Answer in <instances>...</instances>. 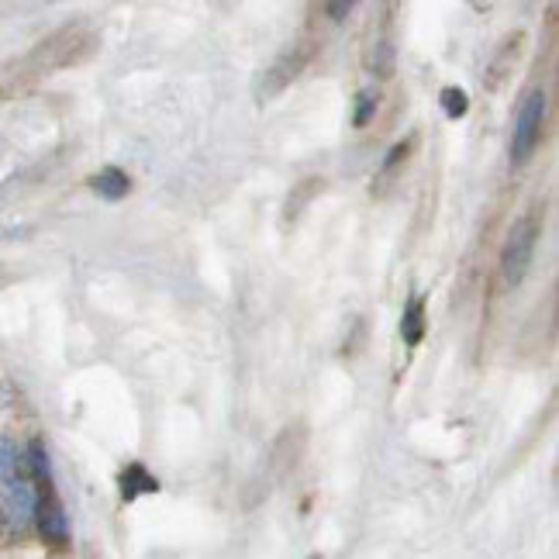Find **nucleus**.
I'll list each match as a JSON object with an SVG mask.
<instances>
[{"instance_id":"f257e3e1","label":"nucleus","mask_w":559,"mask_h":559,"mask_svg":"<svg viewBox=\"0 0 559 559\" xmlns=\"http://www.w3.org/2000/svg\"><path fill=\"white\" fill-rule=\"evenodd\" d=\"M546 114H549V94L542 87L528 90L522 107L515 118V135H511V166H525L535 156L546 132Z\"/></svg>"},{"instance_id":"f03ea898","label":"nucleus","mask_w":559,"mask_h":559,"mask_svg":"<svg viewBox=\"0 0 559 559\" xmlns=\"http://www.w3.org/2000/svg\"><path fill=\"white\" fill-rule=\"evenodd\" d=\"M535 245H539V218L535 214H525L511 225L508 242L501 249V277L504 287H518L525 280L528 266H532Z\"/></svg>"},{"instance_id":"7ed1b4c3","label":"nucleus","mask_w":559,"mask_h":559,"mask_svg":"<svg viewBox=\"0 0 559 559\" xmlns=\"http://www.w3.org/2000/svg\"><path fill=\"white\" fill-rule=\"evenodd\" d=\"M308 56L311 52L304 49V45H297V49H287L277 63L270 66V70L263 73V83H259V101H273L277 94L290 87V83L301 76V70L308 66Z\"/></svg>"},{"instance_id":"20e7f679","label":"nucleus","mask_w":559,"mask_h":559,"mask_svg":"<svg viewBox=\"0 0 559 559\" xmlns=\"http://www.w3.org/2000/svg\"><path fill=\"white\" fill-rule=\"evenodd\" d=\"M94 190L101 197H107V201H121V197L132 190V183H128V176L121 170H114V166H107V170H101L94 176Z\"/></svg>"},{"instance_id":"39448f33","label":"nucleus","mask_w":559,"mask_h":559,"mask_svg":"<svg viewBox=\"0 0 559 559\" xmlns=\"http://www.w3.org/2000/svg\"><path fill=\"white\" fill-rule=\"evenodd\" d=\"M401 335L408 346H418L421 335H425V304L421 301H411L408 311H404V321H401Z\"/></svg>"},{"instance_id":"423d86ee","label":"nucleus","mask_w":559,"mask_h":559,"mask_svg":"<svg viewBox=\"0 0 559 559\" xmlns=\"http://www.w3.org/2000/svg\"><path fill=\"white\" fill-rule=\"evenodd\" d=\"M321 187H325V180H304L301 187H297L294 194H290V201H287V221H290V218H297L304 204H308Z\"/></svg>"},{"instance_id":"0eeeda50","label":"nucleus","mask_w":559,"mask_h":559,"mask_svg":"<svg viewBox=\"0 0 559 559\" xmlns=\"http://www.w3.org/2000/svg\"><path fill=\"white\" fill-rule=\"evenodd\" d=\"M377 107H380V97L373 94V90H363V94H359L356 118H352V125H356V128H366V125L373 121V114H377Z\"/></svg>"},{"instance_id":"6e6552de","label":"nucleus","mask_w":559,"mask_h":559,"mask_svg":"<svg viewBox=\"0 0 559 559\" xmlns=\"http://www.w3.org/2000/svg\"><path fill=\"white\" fill-rule=\"evenodd\" d=\"M466 107H470V101H466V94L459 87H446V90H442V111H446L449 118H463Z\"/></svg>"},{"instance_id":"1a4fd4ad","label":"nucleus","mask_w":559,"mask_h":559,"mask_svg":"<svg viewBox=\"0 0 559 559\" xmlns=\"http://www.w3.org/2000/svg\"><path fill=\"white\" fill-rule=\"evenodd\" d=\"M370 66H373V73L390 76V70H394V49H390V42H377V49H373Z\"/></svg>"},{"instance_id":"9d476101","label":"nucleus","mask_w":559,"mask_h":559,"mask_svg":"<svg viewBox=\"0 0 559 559\" xmlns=\"http://www.w3.org/2000/svg\"><path fill=\"white\" fill-rule=\"evenodd\" d=\"M356 4L359 0H325V18L339 25V21H346L349 14L356 11Z\"/></svg>"},{"instance_id":"9b49d317","label":"nucleus","mask_w":559,"mask_h":559,"mask_svg":"<svg viewBox=\"0 0 559 559\" xmlns=\"http://www.w3.org/2000/svg\"><path fill=\"white\" fill-rule=\"evenodd\" d=\"M408 152H411V142L394 145V149H390V156H387V163H384V170H380V176H390L401 163H408Z\"/></svg>"}]
</instances>
